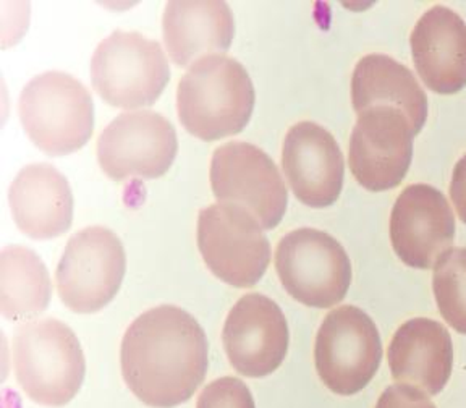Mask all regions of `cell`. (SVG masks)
I'll use <instances>...</instances> for the list:
<instances>
[{
    "instance_id": "obj_23",
    "label": "cell",
    "mask_w": 466,
    "mask_h": 408,
    "mask_svg": "<svg viewBox=\"0 0 466 408\" xmlns=\"http://www.w3.org/2000/svg\"><path fill=\"white\" fill-rule=\"evenodd\" d=\"M197 408H256L255 399L241 379L224 376L204 387Z\"/></svg>"
},
{
    "instance_id": "obj_17",
    "label": "cell",
    "mask_w": 466,
    "mask_h": 408,
    "mask_svg": "<svg viewBox=\"0 0 466 408\" xmlns=\"http://www.w3.org/2000/svg\"><path fill=\"white\" fill-rule=\"evenodd\" d=\"M162 36L175 66H188L208 56H224L235 36L230 7L218 0H174L162 16Z\"/></svg>"
},
{
    "instance_id": "obj_9",
    "label": "cell",
    "mask_w": 466,
    "mask_h": 408,
    "mask_svg": "<svg viewBox=\"0 0 466 408\" xmlns=\"http://www.w3.org/2000/svg\"><path fill=\"white\" fill-rule=\"evenodd\" d=\"M125 270L127 255L116 233L106 227H86L73 235L60 258L58 297L75 313H96L118 293Z\"/></svg>"
},
{
    "instance_id": "obj_7",
    "label": "cell",
    "mask_w": 466,
    "mask_h": 408,
    "mask_svg": "<svg viewBox=\"0 0 466 408\" xmlns=\"http://www.w3.org/2000/svg\"><path fill=\"white\" fill-rule=\"evenodd\" d=\"M198 247L212 274L238 289L258 284L270 262V243L261 224L237 204L216 203L201 209Z\"/></svg>"
},
{
    "instance_id": "obj_14",
    "label": "cell",
    "mask_w": 466,
    "mask_h": 408,
    "mask_svg": "<svg viewBox=\"0 0 466 408\" xmlns=\"http://www.w3.org/2000/svg\"><path fill=\"white\" fill-rule=\"evenodd\" d=\"M289 324L284 311L261 293L243 295L227 316L222 342L237 372L264 378L276 372L289 352Z\"/></svg>"
},
{
    "instance_id": "obj_24",
    "label": "cell",
    "mask_w": 466,
    "mask_h": 408,
    "mask_svg": "<svg viewBox=\"0 0 466 408\" xmlns=\"http://www.w3.org/2000/svg\"><path fill=\"white\" fill-rule=\"evenodd\" d=\"M376 408H437L428 393L403 384L387 387Z\"/></svg>"
},
{
    "instance_id": "obj_11",
    "label": "cell",
    "mask_w": 466,
    "mask_h": 408,
    "mask_svg": "<svg viewBox=\"0 0 466 408\" xmlns=\"http://www.w3.org/2000/svg\"><path fill=\"white\" fill-rule=\"evenodd\" d=\"M178 139L174 125L153 110L125 112L97 139V160L112 180L159 178L174 164Z\"/></svg>"
},
{
    "instance_id": "obj_25",
    "label": "cell",
    "mask_w": 466,
    "mask_h": 408,
    "mask_svg": "<svg viewBox=\"0 0 466 408\" xmlns=\"http://www.w3.org/2000/svg\"><path fill=\"white\" fill-rule=\"evenodd\" d=\"M451 203L457 209L461 222L466 224V154L453 168L451 182Z\"/></svg>"
},
{
    "instance_id": "obj_20",
    "label": "cell",
    "mask_w": 466,
    "mask_h": 408,
    "mask_svg": "<svg viewBox=\"0 0 466 408\" xmlns=\"http://www.w3.org/2000/svg\"><path fill=\"white\" fill-rule=\"evenodd\" d=\"M351 102L358 116L376 106L401 110L416 135L428 120V96L415 75L384 54L360 58L351 76Z\"/></svg>"
},
{
    "instance_id": "obj_16",
    "label": "cell",
    "mask_w": 466,
    "mask_h": 408,
    "mask_svg": "<svg viewBox=\"0 0 466 408\" xmlns=\"http://www.w3.org/2000/svg\"><path fill=\"white\" fill-rule=\"evenodd\" d=\"M416 72L437 95L466 87V23L444 5H434L416 23L410 37Z\"/></svg>"
},
{
    "instance_id": "obj_5",
    "label": "cell",
    "mask_w": 466,
    "mask_h": 408,
    "mask_svg": "<svg viewBox=\"0 0 466 408\" xmlns=\"http://www.w3.org/2000/svg\"><path fill=\"white\" fill-rule=\"evenodd\" d=\"M170 80V68L157 41L116 29L91 58V81L104 101L120 109L153 106Z\"/></svg>"
},
{
    "instance_id": "obj_1",
    "label": "cell",
    "mask_w": 466,
    "mask_h": 408,
    "mask_svg": "<svg viewBox=\"0 0 466 408\" xmlns=\"http://www.w3.org/2000/svg\"><path fill=\"white\" fill-rule=\"evenodd\" d=\"M120 363L127 386L145 405L174 408L206 378L209 343L197 318L178 306H156L127 329Z\"/></svg>"
},
{
    "instance_id": "obj_2",
    "label": "cell",
    "mask_w": 466,
    "mask_h": 408,
    "mask_svg": "<svg viewBox=\"0 0 466 408\" xmlns=\"http://www.w3.org/2000/svg\"><path fill=\"white\" fill-rule=\"evenodd\" d=\"M256 93L247 68L227 56H208L189 66L177 89L178 118L204 141L233 137L247 128Z\"/></svg>"
},
{
    "instance_id": "obj_22",
    "label": "cell",
    "mask_w": 466,
    "mask_h": 408,
    "mask_svg": "<svg viewBox=\"0 0 466 408\" xmlns=\"http://www.w3.org/2000/svg\"><path fill=\"white\" fill-rule=\"evenodd\" d=\"M432 270L439 311L451 328L466 335V248H451Z\"/></svg>"
},
{
    "instance_id": "obj_10",
    "label": "cell",
    "mask_w": 466,
    "mask_h": 408,
    "mask_svg": "<svg viewBox=\"0 0 466 408\" xmlns=\"http://www.w3.org/2000/svg\"><path fill=\"white\" fill-rule=\"evenodd\" d=\"M211 187L218 203L245 208L262 229L280 224L289 206V191L269 154L261 148L230 141L212 154Z\"/></svg>"
},
{
    "instance_id": "obj_8",
    "label": "cell",
    "mask_w": 466,
    "mask_h": 408,
    "mask_svg": "<svg viewBox=\"0 0 466 408\" xmlns=\"http://www.w3.org/2000/svg\"><path fill=\"white\" fill-rule=\"evenodd\" d=\"M320 381L337 395H355L376 376L382 343L374 321L357 306H339L322 321L314 345Z\"/></svg>"
},
{
    "instance_id": "obj_4",
    "label": "cell",
    "mask_w": 466,
    "mask_h": 408,
    "mask_svg": "<svg viewBox=\"0 0 466 408\" xmlns=\"http://www.w3.org/2000/svg\"><path fill=\"white\" fill-rule=\"evenodd\" d=\"M23 128L49 156L76 153L95 130V104L72 75L47 72L23 87L18 102Z\"/></svg>"
},
{
    "instance_id": "obj_19",
    "label": "cell",
    "mask_w": 466,
    "mask_h": 408,
    "mask_svg": "<svg viewBox=\"0 0 466 408\" xmlns=\"http://www.w3.org/2000/svg\"><path fill=\"white\" fill-rule=\"evenodd\" d=\"M389 366L397 384L415 387L430 397L442 393L453 368L449 331L430 318L407 321L389 345Z\"/></svg>"
},
{
    "instance_id": "obj_6",
    "label": "cell",
    "mask_w": 466,
    "mask_h": 408,
    "mask_svg": "<svg viewBox=\"0 0 466 408\" xmlns=\"http://www.w3.org/2000/svg\"><path fill=\"white\" fill-rule=\"evenodd\" d=\"M276 270L289 295L301 305H339L351 285V262L332 235L303 227L287 233L276 250Z\"/></svg>"
},
{
    "instance_id": "obj_13",
    "label": "cell",
    "mask_w": 466,
    "mask_h": 408,
    "mask_svg": "<svg viewBox=\"0 0 466 408\" xmlns=\"http://www.w3.org/2000/svg\"><path fill=\"white\" fill-rule=\"evenodd\" d=\"M455 214L439 189L416 183L401 191L390 214L395 255L415 270H431L453 248Z\"/></svg>"
},
{
    "instance_id": "obj_21",
    "label": "cell",
    "mask_w": 466,
    "mask_h": 408,
    "mask_svg": "<svg viewBox=\"0 0 466 408\" xmlns=\"http://www.w3.org/2000/svg\"><path fill=\"white\" fill-rule=\"evenodd\" d=\"M2 314L10 321L33 320L46 311L52 295L51 277L31 250L8 245L0 255Z\"/></svg>"
},
{
    "instance_id": "obj_12",
    "label": "cell",
    "mask_w": 466,
    "mask_h": 408,
    "mask_svg": "<svg viewBox=\"0 0 466 408\" xmlns=\"http://www.w3.org/2000/svg\"><path fill=\"white\" fill-rule=\"evenodd\" d=\"M416 133L407 116L390 106H376L358 116L350 138L351 174L363 189L399 187L413 158Z\"/></svg>"
},
{
    "instance_id": "obj_3",
    "label": "cell",
    "mask_w": 466,
    "mask_h": 408,
    "mask_svg": "<svg viewBox=\"0 0 466 408\" xmlns=\"http://www.w3.org/2000/svg\"><path fill=\"white\" fill-rule=\"evenodd\" d=\"M15 374L29 399L64 407L80 393L86 362L72 329L54 318L25 321L14 337Z\"/></svg>"
},
{
    "instance_id": "obj_18",
    "label": "cell",
    "mask_w": 466,
    "mask_h": 408,
    "mask_svg": "<svg viewBox=\"0 0 466 408\" xmlns=\"http://www.w3.org/2000/svg\"><path fill=\"white\" fill-rule=\"evenodd\" d=\"M15 224L35 240L66 233L73 220V195L66 175L51 164H31L8 189Z\"/></svg>"
},
{
    "instance_id": "obj_15",
    "label": "cell",
    "mask_w": 466,
    "mask_h": 408,
    "mask_svg": "<svg viewBox=\"0 0 466 408\" xmlns=\"http://www.w3.org/2000/svg\"><path fill=\"white\" fill-rule=\"evenodd\" d=\"M282 168L295 197L309 208H328L342 193L345 159L330 131L299 122L287 131Z\"/></svg>"
}]
</instances>
